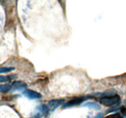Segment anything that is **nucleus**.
<instances>
[{
    "label": "nucleus",
    "instance_id": "423d86ee",
    "mask_svg": "<svg viewBox=\"0 0 126 118\" xmlns=\"http://www.w3.org/2000/svg\"><path fill=\"white\" fill-rule=\"evenodd\" d=\"M83 106L88 107V108H92V109H100L101 108L100 106L99 105V104H98V103L94 102H87V103H85V104H83Z\"/></svg>",
    "mask_w": 126,
    "mask_h": 118
},
{
    "label": "nucleus",
    "instance_id": "f8f14e48",
    "mask_svg": "<svg viewBox=\"0 0 126 118\" xmlns=\"http://www.w3.org/2000/svg\"><path fill=\"white\" fill-rule=\"evenodd\" d=\"M39 118V117H36V118Z\"/></svg>",
    "mask_w": 126,
    "mask_h": 118
},
{
    "label": "nucleus",
    "instance_id": "7ed1b4c3",
    "mask_svg": "<svg viewBox=\"0 0 126 118\" xmlns=\"http://www.w3.org/2000/svg\"><path fill=\"white\" fill-rule=\"evenodd\" d=\"M65 99H54L52 100L49 101L48 103V105H49V108L52 110H54L56 109L58 106L60 105V104H63L65 102Z\"/></svg>",
    "mask_w": 126,
    "mask_h": 118
},
{
    "label": "nucleus",
    "instance_id": "9b49d317",
    "mask_svg": "<svg viewBox=\"0 0 126 118\" xmlns=\"http://www.w3.org/2000/svg\"><path fill=\"white\" fill-rule=\"evenodd\" d=\"M96 118H103V114H102V113H99V114H98V115L97 116Z\"/></svg>",
    "mask_w": 126,
    "mask_h": 118
},
{
    "label": "nucleus",
    "instance_id": "20e7f679",
    "mask_svg": "<svg viewBox=\"0 0 126 118\" xmlns=\"http://www.w3.org/2000/svg\"><path fill=\"white\" fill-rule=\"evenodd\" d=\"M85 99L82 97H78V98H73L72 100L69 101L67 103L63 105L64 108L65 107H70V106H74L78 105V104H81L82 102L84 101Z\"/></svg>",
    "mask_w": 126,
    "mask_h": 118
},
{
    "label": "nucleus",
    "instance_id": "0eeeda50",
    "mask_svg": "<svg viewBox=\"0 0 126 118\" xmlns=\"http://www.w3.org/2000/svg\"><path fill=\"white\" fill-rule=\"evenodd\" d=\"M14 68L13 67H0V73H9L14 70Z\"/></svg>",
    "mask_w": 126,
    "mask_h": 118
},
{
    "label": "nucleus",
    "instance_id": "6e6552de",
    "mask_svg": "<svg viewBox=\"0 0 126 118\" xmlns=\"http://www.w3.org/2000/svg\"><path fill=\"white\" fill-rule=\"evenodd\" d=\"M9 81V77L6 76L0 75V82H6Z\"/></svg>",
    "mask_w": 126,
    "mask_h": 118
},
{
    "label": "nucleus",
    "instance_id": "39448f33",
    "mask_svg": "<svg viewBox=\"0 0 126 118\" xmlns=\"http://www.w3.org/2000/svg\"><path fill=\"white\" fill-rule=\"evenodd\" d=\"M12 87L15 90H21L22 89L25 90L27 87V85L22 81H15L12 83Z\"/></svg>",
    "mask_w": 126,
    "mask_h": 118
},
{
    "label": "nucleus",
    "instance_id": "9d476101",
    "mask_svg": "<svg viewBox=\"0 0 126 118\" xmlns=\"http://www.w3.org/2000/svg\"><path fill=\"white\" fill-rule=\"evenodd\" d=\"M121 113L124 116L126 117V107L122 106L121 108Z\"/></svg>",
    "mask_w": 126,
    "mask_h": 118
},
{
    "label": "nucleus",
    "instance_id": "f257e3e1",
    "mask_svg": "<svg viewBox=\"0 0 126 118\" xmlns=\"http://www.w3.org/2000/svg\"><path fill=\"white\" fill-rule=\"evenodd\" d=\"M121 98L118 95H113L102 97L100 98V103L105 106H112L119 104Z\"/></svg>",
    "mask_w": 126,
    "mask_h": 118
},
{
    "label": "nucleus",
    "instance_id": "1a4fd4ad",
    "mask_svg": "<svg viewBox=\"0 0 126 118\" xmlns=\"http://www.w3.org/2000/svg\"><path fill=\"white\" fill-rule=\"evenodd\" d=\"M105 118H123L118 113H116V114H111V115L108 116L106 117Z\"/></svg>",
    "mask_w": 126,
    "mask_h": 118
},
{
    "label": "nucleus",
    "instance_id": "f03ea898",
    "mask_svg": "<svg viewBox=\"0 0 126 118\" xmlns=\"http://www.w3.org/2000/svg\"><path fill=\"white\" fill-rule=\"evenodd\" d=\"M23 95L27 97V98H30L31 100H34V99H39L42 97L41 94L39 92H36V91L33 90L31 89H27L26 88L25 90L23 91L22 92Z\"/></svg>",
    "mask_w": 126,
    "mask_h": 118
}]
</instances>
